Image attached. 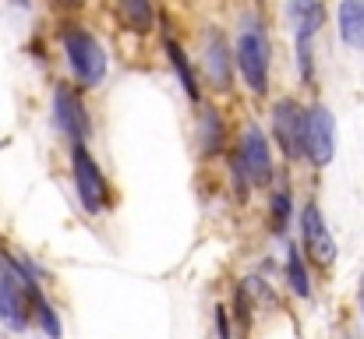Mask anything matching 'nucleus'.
I'll return each mask as SVG.
<instances>
[{
    "label": "nucleus",
    "mask_w": 364,
    "mask_h": 339,
    "mask_svg": "<svg viewBox=\"0 0 364 339\" xmlns=\"http://www.w3.org/2000/svg\"><path fill=\"white\" fill-rule=\"evenodd\" d=\"M220 145H223V120L216 110H205L202 113V149L220 152Z\"/></svg>",
    "instance_id": "obj_16"
},
{
    "label": "nucleus",
    "mask_w": 364,
    "mask_h": 339,
    "mask_svg": "<svg viewBox=\"0 0 364 339\" xmlns=\"http://www.w3.org/2000/svg\"><path fill=\"white\" fill-rule=\"evenodd\" d=\"M32 304H36V315H39V325L46 329V336H50V339H60V322H57V311L46 304V297L39 294Z\"/></svg>",
    "instance_id": "obj_18"
},
{
    "label": "nucleus",
    "mask_w": 364,
    "mask_h": 339,
    "mask_svg": "<svg viewBox=\"0 0 364 339\" xmlns=\"http://www.w3.org/2000/svg\"><path fill=\"white\" fill-rule=\"evenodd\" d=\"M71 177H75V191L82 198V209L100 216L107 205V181H103V170L96 166V159L89 156L85 145L71 149Z\"/></svg>",
    "instance_id": "obj_3"
},
{
    "label": "nucleus",
    "mask_w": 364,
    "mask_h": 339,
    "mask_svg": "<svg viewBox=\"0 0 364 339\" xmlns=\"http://www.w3.org/2000/svg\"><path fill=\"white\" fill-rule=\"evenodd\" d=\"M301 237H304V251L318 262V265H333L336 262V240L329 237V226L322 220V209L311 202L301 212Z\"/></svg>",
    "instance_id": "obj_8"
},
{
    "label": "nucleus",
    "mask_w": 364,
    "mask_h": 339,
    "mask_svg": "<svg viewBox=\"0 0 364 339\" xmlns=\"http://www.w3.org/2000/svg\"><path fill=\"white\" fill-rule=\"evenodd\" d=\"M269 223H272V233H283L287 223H290V195L287 191H276L272 202H269Z\"/></svg>",
    "instance_id": "obj_17"
},
{
    "label": "nucleus",
    "mask_w": 364,
    "mask_h": 339,
    "mask_svg": "<svg viewBox=\"0 0 364 339\" xmlns=\"http://www.w3.org/2000/svg\"><path fill=\"white\" fill-rule=\"evenodd\" d=\"M32 265L18 254H7V269H0V322L11 333L28 329V308L39 297V283L32 279Z\"/></svg>",
    "instance_id": "obj_1"
},
{
    "label": "nucleus",
    "mask_w": 364,
    "mask_h": 339,
    "mask_svg": "<svg viewBox=\"0 0 364 339\" xmlns=\"http://www.w3.org/2000/svg\"><path fill=\"white\" fill-rule=\"evenodd\" d=\"M340 36L347 46L364 50V0H343L340 4Z\"/></svg>",
    "instance_id": "obj_12"
},
{
    "label": "nucleus",
    "mask_w": 364,
    "mask_h": 339,
    "mask_svg": "<svg viewBox=\"0 0 364 339\" xmlns=\"http://www.w3.org/2000/svg\"><path fill=\"white\" fill-rule=\"evenodd\" d=\"M361 315H364V276H361Z\"/></svg>",
    "instance_id": "obj_21"
},
{
    "label": "nucleus",
    "mask_w": 364,
    "mask_h": 339,
    "mask_svg": "<svg viewBox=\"0 0 364 339\" xmlns=\"http://www.w3.org/2000/svg\"><path fill=\"white\" fill-rule=\"evenodd\" d=\"M237 159H241L244 173L255 188H265L272 181V159H269V141L262 134V127H244L241 134V149H237Z\"/></svg>",
    "instance_id": "obj_6"
},
{
    "label": "nucleus",
    "mask_w": 364,
    "mask_h": 339,
    "mask_svg": "<svg viewBox=\"0 0 364 339\" xmlns=\"http://www.w3.org/2000/svg\"><path fill=\"white\" fill-rule=\"evenodd\" d=\"M205 71L216 82V89H230V53L220 32L205 36Z\"/></svg>",
    "instance_id": "obj_11"
},
{
    "label": "nucleus",
    "mask_w": 364,
    "mask_h": 339,
    "mask_svg": "<svg viewBox=\"0 0 364 339\" xmlns=\"http://www.w3.org/2000/svg\"><path fill=\"white\" fill-rule=\"evenodd\" d=\"M53 120H57V127H60L75 145L85 141V134H89V117H85L82 99H78L71 89H57V92H53Z\"/></svg>",
    "instance_id": "obj_9"
},
{
    "label": "nucleus",
    "mask_w": 364,
    "mask_h": 339,
    "mask_svg": "<svg viewBox=\"0 0 364 339\" xmlns=\"http://www.w3.org/2000/svg\"><path fill=\"white\" fill-rule=\"evenodd\" d=\"M57 4H60V7H82L85 0H57Z\"/></svg>",
    "instance_id": "obj_20"
},
{
    "label": "nucleus",
    "mask_w": 364,
    "mask_h": 339,
    "mask_svg": "<svg viewBox=\"0 0 364 339\" xmlns=\"http://www.w3.org/2000/svg\"><path fill=\"white\" fill-rule=\"evenodd\" d=\"M304 156L315 166H329L333 156H336V120H333V113L326 107L308 110V120H304Z\"/></svg>",
    "instance_id": "obj_5"
},
{
    "label": "nucleus",
    "mask_w": 364,
    "mask_h": 339,
    "mask_svg": "<svg viewBox=\"0 0 364 339\" xmlns=\"http://www.w3.org/2000/svg\"><path fill=\"white\" fill-rule=\"evenodd\" d=\"M287 279H290V290H294L297 297H311L308 269H304V262H301V251H297V247H290V251H287Z\"/></svg>",
    "instance_id": "obj_15"
},
{
    "label": "nucleus",
    "mask_w": 364,
    "mask_h": 339,
    "mask_svg": "<svg viewBox=\"0 0 364 339\" xmlns=\"http://www.w3.org/2000/svg\"><path fill=\"white\" fill-rule=\"evenodd\" d=\"M64 53L71 71L85 82V85H100L107 78V50L96 36H89L85 28H64Z\"/></svg>",
    "instance_id": "obj_2"
},
{
    "label": "nucleus",
    "mask_w": 364,
    "mask_h": 339,
    "mask_svg": "<svg viewBox=\"0 0 364 339\" xmlns=\"http://www.w3.org/2000/svg\"><path fill=\"white\" fill-rule=\"evenodd\" d=\"M166 57H170V64H173V71H177V78H181V85H184V92L191 96V99H198V85H195V71H191V64H188V57H184V50L173 43V39H166Z\"/></svg>",
    "instance_id": "obj_14"
},
{
    "label": "nucleus",
    "mask_w": 364,
    "mask_h": 339,
    "mask_svg": "<svg viewBox=\"0 0 364 339\" xmlns=\"http://www.w3.org/2000/svg\"><path fill=\"white\" fill-rule=\"evenodd\" d=\"M216 322H220V339H230V333H227V315H223V308H216Z\"/></svg>",
    "instance_id": "obj_19"
},
{
    "label": "nucleus",
    "mask_w": 364,
    "mask_h": 339,
    "mask_svg": "<svg viewBox=\"0 0 364 339\" xmlns=\"http://www.w3.org/2000/svg\"><path fill=\"white\" fill-rule=\"evenodd\" d=\"M304 120H308V113L294 99H279L276 110H272V134L290 159H297L304 152Z\"/></svg>",
    "instance_id": "obj_7"
},
{
    "label": "nucleus",
    "mask_w": 364,
    "mask_h": 339,
    "mask_svg": "<svg viewBox=\"0 0 364 339\" xmlns=\"http://www.w3.org/2000/svg\"><path fill=\"white\" fill-rule=\"evenodd\" d=\"M287 14H290V25L297 32V43H311L315 32L322 28V18H326L318 0H290Z\"/></svg>",
    "instance_id": "obj_10"
},
{
    "label": "nucleus",
    "mask_w": 364,
    "mask_h": 339,
    "mask_svg": "<svg viewBox=\"0 0 364 339\" xmlns=\"http://www.w3.org/2000/svg\"><path fill=\"white\" fill-rule=\"evenodd\" d=\"M121 18L127 28L149 32L152 28V0H121Z\"/></svg>",
    "instance_id": "obj_13"
},
{
    "label": "nucleus",
    "mask_w": 364,
    "mask_h": 339,
    "mask_svg": "<svg viewBox=\"0 0 364 339\" xmlns=\"http://www.w3.org/2000/svg\"><path fill=\"white\" fill-rule=\"evenodd\" d=\"M237 71L244 75V85L251 92H265L269 89V39L258 28H241L237 39Z\"/></svg>",
    "instance_id": "obj_4"
}]
</instances>
